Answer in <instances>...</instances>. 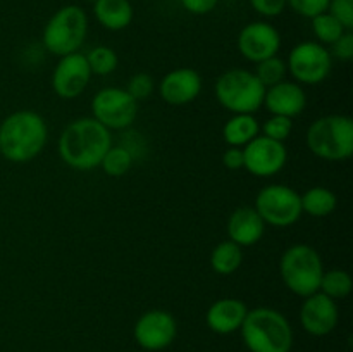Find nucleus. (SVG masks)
I'll use <instances>...</instances> for the list:
<instances>
[{
  "label": "nucleus",
  "instance_id": "1",
  "mask_svg": "<svg viewBox=\"0 0 353 352\" xmlns=\"http://www.w3.org/2000/svg\"><path fill=\"white\" fill-rule=\"evenodd\" d=\"M110 147V130L93 117H79L69 123L57 141V152L62 162L76 171L100 168V162Z\"/></svg>",
  "mask_w": 353,
  "mask_h": 352
},
{
  "label": "nucleus",
  "instance_id": "2",
  "mask_svg": "<svg viewBox=\"0 0 353 352\" xmlns=\"http://www.w3.org/2000/svg\"><path fill=\"white\" fill-rule=\"evenodd\" d=\"M47 138L43 116L30 109L14 110L0 123V155L14 164H24L43 150Z\"/></svg>",
  "mask_w": 353,
  "mask_h": 352
},
{
  "label": "nucleus",
  "instance_id": "3",
  "mask_svg": "<svg viewBox=\"0 0 353 352\" xmlns=\"http://www.w3.org/2000/svg\"><path fill=\"white\" fill-rule=\"evenodd\" d=\"M241 338L250 352H290L293 330L285 314L271 307L248 311L241 324Z\"/></svg>",
  "mask_w": 353,
  "mask_h": 352
},
{
  "label": "nucleus",
  "instance_id": "4",
  "mask_svg": "<svg viewBox=\"0 0 353 352\" xmlns=\"http://www.w3.org/2000/svg\"><path fill=\"white\" fill-rule=\"evenodd\" d=\"M309 150L324 161H345L353 154V121L343 114L317 117L305 135Z\"/></svg>",
  "mask_w": 353,
  "mask_h": 352
},
{
  "label": "nucleus",
  "instance_id": "5",
  "mask_svg": "<svg viewBox=\"0 0 353 352\" xmlns=\"http://www.w3.org/2000/svg\"><path fill=\"white\" fill-rule=\"evenodd\" d=\"M323 273L319 252L307 244L290 245L279 259V275L285 286L303 299L319 292Z\"/></svg>",
  "mask_w": 353,
  "mask_h": 352
},
{
  "label": "nucleus",
  "instance_id": "6",
  "mask_svg": "<svg viewBox=\"0 0 353 352\" xmlns=\"http://www.w3.org/2000/svg\"><path fill=\"white\" fill-rule=\"evenodd\" d=\"M88 33V16L83 7L69 3L55 10L41 33L43 47L50 54L68 55L78 52Z\"/></svg>",
  "mask_w": 353,
  "mask_h": 352
},
{
  "label": "nucleus",
  "instance_id": "7",
  "mask_svg": "<svg viewBox=\"0 0 353 352\" xmlns=\"http://www.w3.org/2000/svg\"><path fill=\"white\" fill-rule=\"evenodd\" d=\"M216 99L233 114H254L264 104L265 88L247 69H230L216 81Z\"/></svg>",
  "mask_w": 353,
  "mask_h": 352
},
{
  "label": "nucleus",
  "instance_id": "8",
  "mask_svg": "<svg viewBox=\"0 0 353 352\" xmlns=\"http://www.w3.org/2000/svg\"><path fill=\"white\" fill-rule=\"evenodd\" d=\"M254 207L265 224L276 228L292 226L303 214L299 192L281 183H272L259 190Z\"/></svg>",
  "mask_w": 353,
  "mask_h": 352
},
{
  "label": "nucleus",
  "instance_id": "9",
  "mask_svg": "<svg viewBox=\"0 0 353 352\" xmlns=\"http://www.w3.org/2000/svg\"><path fill=\"white\" fill-rule=\"evenodd\" d=\"M286 68L299 85H319L330 76L333 57L326 45L302 41L290 50Z\"/></svg>",
  "mask_w": 353,
  "mask_h": 352
},
{
  "label": "nucleus",
  "instance_id": "10",
  "mask_svg": "<svg viewBox=\"0 0 353 352\" xmlns=\"http://www.w3.org/2000/svg\"><path fill=\"white\" fill-rule=\"evenodd\" d=\"M93 119L107 130H126L133 124L138 114V102L126 88L107 86L99 90L92 100Z\"/></svg>",
  "mask_w": 353,
  "mask_h": 352
},
{
  "label": "nucleus",
  "instance_id": "11",
  "mask_svg": "<svg viewBox=\"0 0 353 352\" xmlns=\"http://www.w3.org/2000/svg\"><path fill=\"white\" fill-rule=\"evenodd\" d=\"M288 161V150L281 141L259 135L243 147V168L259 178L278 175Z\"/></svg>",
  "mask_w": 353,
  "mask_h": 352
},
{
  "label": "nucleus",
  "instance_id": "12",
  "mask_svg": "<svg viewBox=\"0 0 353 352\" xmlns=\"http://www.w3.org/2000/svg\"><path fill=\"white\" fill-rule=\"evenodd\" d=\"M236 47L241 57L257 64L264 59L278 55L281 48V35L268 21H254L241 28L236 38Z\"/></svg>",
  "mask_w": 353,
  "mask_h": 352
},
{
  "label": "nucleus",
  "instance_id": "13",
  "mask_svg": "<svg viewBox=\"0 0 353 352\" xmlns=\"http://www.w3.org/2000/svg\"><path fill=\"white\" fill-rule=\"evenodd\" d=\"M178 324L168 311L152 309L141 314L134 324V340L145 351H162L174 342Z\"/></svg>",
  "mask_w": 353,
  "mask_h": 352
},
{
  "label": "nucleus",
  "instance_id": "14",
  "mask_svg": "<svg viewBox=\"0 0 353 352\" xmlns=\"http://www.w3.org/2000/svg\"><path fill=\"white\" fill-rule=\"evenodd\" d=\"M90 79H92V71H90L85 54L72 52L59 59L54 75H52V88L57 93V97L71 100L85 92Z\"/></svg>",
  "mask_w": 353,
  "mask_h": 352
},
{
  "label": "nucleus",
  "instance_id": "15",
  "mask_svg": "<svg viewBox=\"0 0 353 352\" xmlns=\"http://www.w3.org/2000/svg\"><path fill=\"white\" fill-rule=\"evenodd\" d=\"M340 313L336 300L330 299L324 293L316 292L305 297L300 307V323L307 333L314 337H324L336 328Z\"/></svg>",
  "mask_w": 353,
  "mask_h": 352
},
{
  "label": "nucleus",
  "instance_id": "16",
  "mask_svg": "<svg viewBox=\"0 0 353 352\" xmlns=\"http://www.w3.org/2000/svg\"><path fill=\"white\" fill-rule=\"evenodd\" d=\"M159 92L169 106H186L202 92V76L192 68L172 69L161 79Z\"/></svg>",
  "mask_w": 353,
  "mask_h": 352
},
{
  "label": "nucleus",
  "instance_id": "17",
  "mask_svg": "<svg viewBox=\"0 0 353 352\" xmlns=\"http://www.w3.org/2000/svg\"><path fill=\"white\" fill-rule=\"evenodd\" d=\"M262 106L272 114V116H285L293 119L295 116L305 110L307 95L302 85L296 81H281L274 86L265 88L264 104Z\"/></svg>",
  "mask_w": 353,
  "mask_h": 352
},
{
  "label": "nucleus",
  "instance_id": "18",
  "mask_svg": "<svg viewBox=\"0 0 353 352\" xmlns=\"http://www.w3.org/2000/svg\"><path fill=\"white\" fill-rule=\"evenodd\" d=\"M265 223L255 207L241 206L231 213L228 219V240L234 242L240 247L255 245L264 237Z\"/></svg>",
  "mask_w": 353,
  "mask_h": 352
},
{
  "label": "nucleus",
  "instance_id": "19",
  "mask_svg": "<svg viewBox=\"0 0 353 352\" xmlns=\"http://www.w3.org/2000/svg\"><path fill=\"white\" fill-rule=\"evenodd\" d=\"M248 313V307L240 299H219L207 309L205 321L207 326L219 335L233 333L240 330L243 324L245 316Z\"/></svg>",
  "mask_w": 353,
  "mask_h": 352
},
{
  "label": "nucleus",
  "instance_id": "20",
  "mask_svg": "<svg viewBox=\"0 0 353 352\" xmlns=\"http://www.w3.org/2000/svg\"><path fill=\"white\" fill-rule=\"evenodd\" d=\"M133 6L130 0H97L93 16L100 26L109 31H123L133 21Z\"/></svg>",
  "mask_w": 353,
  "mask_h": 352
},
{
  "label": "nucleus",
  "instance_id": "21",
  "mask_svg": "<svg viewBox=\"0 0 353 352\" xmlns=\"http://www.w3.org/2000/svg\"><path fill=\"white\" fill-rule=\"evenodd\" d=\"M261 135V124L254 114H233L223 126V138L228 147H240L250 144Z\"/></svg>",
  "mask_w": 353,
  "mask_h": 352
},
{
  "label": "nucleus",
  "instance_id": "22",
  "mask_svg": "<svg viewBox=\"0 0 353 352\" xmlns=\"http://www.w3.org/2000/svg\"><path fill=\"white\" fill-rule=\"evenodd\" d=\"M243 262V247L231 240H224L212 248L210 268L221 276H230L240 269Z\"/></svg>",
  "mask_w": 353,
  "mask_h": 352
},
{
  "label": "nucleus",
  "instance_id": "23",
  "mask_svg": "<svg viewBox=\"0 0 353 352\" xmlns=\"http://www.w3.org/2000/svg\"><path fill=\"white\" fill-rule=\"evenodd\" d=\"M302 213L310 214L312 217H326L336 209L338 199L333 190L326 186H312L303 195H300Z\"/></svg>",
  "mask_w": 353,
  "mask_h": 352
},
{
  "label": "nucleus",
  "instance_id": "24",
  "mask_svg": "<svg viewBox=\"0 0 353 352\" xmlns=\"http://www.w3.org/2000/svg\"><path fill=\"white\" fill-rule=\"evenodd\" d=\"M353 282L350 273H347L345 269H330V271L323 273V278H321L319 292L327 295L333 300L345 299L348 293L352 292Z\"/></svg>",
  "mask_w": 353,
  "mask_h": 352
},
{
  "label": "nucleus",
  "instance_id": "25",
  "mask_svg": "<svg viewBox=\"0 0 353 352\" xmlns=\"http://www.w3.org/2000/svg\"><path fill=\"white\" fill-rule=\"evenodd\" d=\"M133 152L130 150L124 145H117V147H110L109 150L103 155L102 162H100V168L103 169L107 176H112V178H119L124 176L133 166Z\"/></svg>",
  "mask_w": 353,
  "mask_h": 352
},
{
  "label": "nucleus",
  "instance_id": "26",
  "mask_svg": "<svg viewBox=\"0 0 353 352\" xmlns=\"http://www.w3.org/2000/svg\"><path fill=\"white\" fill-rule=\"evenodd\" d=\"M86 62L90 66L92 75L97 76H109L112 75L119 64V57H117L116 50L105 45H99V47L92 48L88 54H85Z\"/></svg>",
  "mask_w": 353,
  "mask_h": 352
},
{
  "label": "nucleus",
  "instance_id": "27",
  "mask_svg": "<svg viewBox=\"0 0 353 352\" xmlns=\"http://www.w3.org/2000/svg\"><path fill=\"white\" fill-rule=\"evenodd\" d=\"M254 75L257 76L259 81L264 85V88L278 85V83L285 81L286 75H288L286 61H283V59L278 57V55L264 59V61H261L255 64Z\"/></svg>",
  "mask_w": 353,
  "mask_h": 352
},
{
  "label": "nucleus",
  "instance_id": "28",
  "mask_svg": "<svg viewBox=\"0 0 353 352\" xmlns=\"http://www.w3.org/2000/svg\"><path fill=\"white\" fill-rule=\"evenodd\" d=\"M310 21H312L314 35H316L317 41H319L321 45H333L345 31H348L345 30V28L341 26L340 21H338L336 17L331 16L327 10L323 14H317V16L312 17Z\"/></svg>",
  "mask_w": 353,
  "mask_h": 352
},
{
  "label": "nucleus",
  "instance_id": "29",
  "mask_svg": "<svg viewBox=\"0 0 353 352\" xmlns=\"http://www.w3.org/2000/svg\"><path fill=\"white\" fill-rule=\"evenodd\" d=\"M261 131L264 137L285 144V140L293 131V119L285 116H272L271 114V117L265 119L264 124L261 126Z\"/></svg>",
  "mask_w": 353,
  "mask_h": 352
},
{
  "label": "nucleus",
  "instance_id": "30",
  "mask_svg": "<svg viewBox=\"0 0 353 352\" xmlns=\"http://www.w3.org/2000/svg\"><path fill=\"white\" fill-rule=\"evenodd\" d=\"M154 88L155 83L150 75H147V72H137V75L131 76L130 81H128L126 92L138 102V100L148 99V97L154 93Z\"/></svg>",
  "mask_w": 353,
  "mask_h": 352
},
{
  "label": "nucleus",
  "instance_id": "31",
  "mask_svg": "<svg viewBox=\"0 0 353 352\" xmlns=\"http://www.w3.org/2000/svg\"><path fill=\"white\" fill-rule=\"evenodd\" d=\"M286 6L299 16L312 19L317 14L326 12L330 0H286Z\"/></svg>",
  "mask_w": 353,
  "mask_h": 352
},
{
  "label": "nucleus",
  "instance_id": "32",
  "mask_svg": "<svg viewBox=\"0 0 353 352\" xmlns=\"http://www.w3.org/2000/svg\"><path fill=\"white\" fill-rule=\"evenodd\" d=\"M327 12L336 17L345 30L353 28V0H330Z\"/></svg>",
  "mask_w": 353,
  "mask_h": 352
},
{
  "label": "nucleus",
  "instance_id": "33",
  "mask_svg": "<svg viewBox=\"0 0 353 352\" xmlns=\"http://www.w3.org/2000/svg\"><path fill=\"white\" fill-rule=\"evenodd\" d=\"M252 9L264 17H278L286 9V0H248Z\"/></svg>",
  "mask_w": 353,
  "mask_h": 352
},
{
  "label": "nucleus",
  "instance_id": "34",
  "mask_svg": "<svg viewBox=\"0 0 353 352\" xmlns=\"http://www.w3.org/2000/svg\"><path fill=\"white\" fill-rule=\"evenodd\" d=\"M331 57H336L340 61H350L353 59V33L352 31H345L333 45L330 50Z\"/></svg>",
  "mask_w": 353,
  "mask_h": 352
},
{
  "label": "nucleus",
  "instance_id": "35",
  "mask_svg": "<svg viewBox=\"0 0 353 352\" xmlns=\"http://www.w3.org/2000/svg\"><path fill=\"white\" fill-rule=\"evenodd\" d=\"M181 7L185 10H188L190 14H195V16H203V14L212 12L217 7L219 0H179Z\"/></svg>",
  "mask_w": 353,
  "mask_h": 352
},
{
  "label": "nucleus",
  "instance_id": "36",
  "mask_svg": "<svg viewBox=\"0 0 353 352\" xmlns=\"http://www.w3.org/2000/svg\"><path fill=\"white\" fill-rule=\"evenodd\" d=\"M224 168L230 171H238L243 169V148L240 147H228L223 154Z\"/></svg>",
  "mask_w": 353,
  "mask_h": 352
},
{
  "label": "nucleus",
  "instance_id": "37",
  "mask_svg": "<svg viewBox=\"0 0 353 352\" xmlns=\"http://www.w3.org/2000/svg\"><path fill=\"white\" fill-rule=\"evenodd\" d=\"M88 2H92V3H95V2H97V0H88Z\"/></svg>",
  "mask_w": 353,
  "mask_h": 352
}]
</instances>
